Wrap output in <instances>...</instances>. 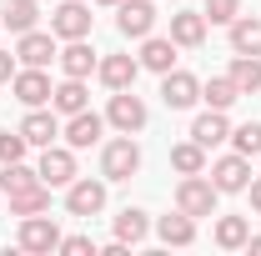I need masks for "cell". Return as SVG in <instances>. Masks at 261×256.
Segmentation results:
<instances>
[{
    "label": "cell",
    "mask_w": 261,
    "mask_h": 256,
    "mask_svg": "<svg viewBox=\"0 0 261 256\" xmlns=\"http://www.w3.org/2000/svg\"><path fill=\"white\" fill-rule=\"evenodd\" d=\"M136 171H141V146L130 136H116V141L100 146V176L106 181H130Z\"/></svg>",
    "instance_id": "obj_1"
},
{
    "label": "cell",
    "mask_w": 261,
    "mask_h": 256,
    "mask_svg": "<svg viewBox=\"0 0 261 256\" xmlns=\"http://www.w3.org/2000/svg\"><path fill=\"white\" fill-rule=\"evenodd\" d=\"M216 186L206 181V176H181V186H176V211H186V216H216Z\"/></svg>",
    "instance_id": "obj_2"
},
{
    "label": "cell",
    "mask_w": 261,
    "mask_h": 256,
    "mask_svg": "<svg viewBox=\"0 0 261 256\" xmlns=\"http://www.w3.org/2000/svg\"><path fill=\"white\" fill-rule=\"evenodd\" d=\"M20 251H35V256L61 251V226L50 221L45 211H35V216H20Z\"/></svg>",
    "instance_id": "obj_3"
},
{
    "label": "cell",
    "mask_w": 261,
    "mask_h": 256,
    "mask_svg": "<svg viewBox=\"0 0 261 256\" xmlns=\"http://www.w3.org/2000/svg\"><path fill=\"white\" fill-rule=\"evenodd\" d=\"M106 126H116L121 136H136V131L146 126V100L130 96V91H116L111 106H106Z\"/></svg>",
    "instance_id": "obj_4"
},
{
    "label": "cell",
    "mask_w": 261,
    "mask_h": 256,
    "mask_svg": "<svg viewBox=\"0 0 261 256\" xmlns=\"http://www.w3.org/2000/svg\"><path fill=\"white\" fill-rule=\"evenodd\" d=\"M100 206H106V181H91V176H75L70 186H65V211L70 216H96Z\"/></svg>",
    "instance_id": "obj_5"
},
{
    "label": "cell",
    "mask_w": 261,
    "mask_h": 256,
    "mask_svg": "<svg viewBox=\"0 0 261 256\" xmlns=\"http://www.w3.org/2000/svg\"><path fill=\"white\" fill-rule=\"evenodd\" d=\"M156 25V5L151 0H121L116 5V31L126 35V40H146Z\"/></svg>",
    "instance_id": "obj_6"
},
{
    "label": "cell",
    "mask_w": 261,
    "mask_h": 256,
    "mask_svg": "<svg viewBox=\"0 0 261 256\" xmlns=\"http://www.w3.org/2000/svg\"><path fill=\"white\" fill-rule=\"evenodd\" d=\"M211 186H216L221 196H231V191H246V186H251V156H241V151L221 156L216 166H211Z\"/></svg>",
    "instance_id": "obj_7"
},
{
    "label": "cell",
    "mask_w": 261,
    "mask_h": 256,
    "mask_svg": "<svg viewBox=\"0 0 261 256\" xmlns=\"http://www.w3.org/2000/svg\"><path fill=\"white\" fill-rule=\"evenodd\" d=\"M10 91H15V100L20 106H50V75L40 70V65H25V70H15L10 75Z\"/></svg>",
    "instance_id": "obj_8"
},
{
    "label": "cell",
    "mask_w": 261,
    "mask_h": 256,
    "mask_svg": "<svg viewBox=\"0 0 261 256\" xmlns=\"http://www.w3.org/2000/svg\"><path fill=\"white\" fill-rule=\"evenodd\" d=\"M81 171H75V146H45L40 151V181L45 186H70Z\"/></svg>",
    "instance_id": "obj_9"
},
{
    "label": "cell",
    "mask_w": 261,
    "mask_h": 256,
    "mask_svg": "<svg viewBox=\"0 0 261 256\" xmlns=\"http://www.w3.org/2000/svg\"><path fill=\"white\" fill-rule=\"evenodd\" d=\"M91 20H96V15H91L81 0H65L61 10L50 15V35H56V40H86V35H91Z\"/></svg>",
    "instance_id": "obj_10"
},
{
    "label": "cell",
    "mask_w": 261,
    "mask_h": 256,
    "mask_svg": "<svg viewBox=\"0 0 261 256\" xmlns=\"http://www.w3.org/2000/svg\"><path fill=\"white\" fill-rule=\"evenodd\" d=\"M161 100L171 111H186V106L201 100V81H196L191 70H166L161 75Z\"/></svg>",
    "instance_id": "obj_11"
},
{
    "label": "cell",
    "mask_w": 261,
    "mask_h": 256,
    "mask_svg": "<svg viewBox=\"0 0 261 256\" xmlns=\"http://www.w3.org/2000/svg\"><path fill=\"white\" fill-rule=\"evenodd\" d=\"M100 86H111V91H130L136 86V75H141V56H106L96 65Z\"/></svg>",
    "instance_id": "obj_12"
},
{
    "label": "cell",
    "mask_w": 261,
    "mask_h": 256,
    "mask_svg": "<svg viewBox=\"0 0 261 256\" xmlns=\"http://www.w3.org/2000/svg\"><path fill=\"white\" fill-rule=\"evenodd\" d=\"M20 136H25V146H56V136H61V121H56V111H40V106H31V116L20 121Z\"/></svg>",
    "instance_id": "obj_13"
},
{
    "label": "cell",
    "mask_w": 261,
    "mask_h": 256,
    "mask_svg": "<svg viewBox=\"0 0 261 256\" xmlns=\"http://www.w3.org/2000/svg\"><path fill=\"white\" fill-rule=\"evenodd\" d=\"M100 131H106V116H96V111H75V116L65 121V146L86 151V146L100 141Z\"/></svg>",
    "instance_id": "obj_14"
},
{
    "label": "cell",
    "mask_w": 261,
    "mask_h": 256,
    "mask_svg": "<svg viewBox=\"0 0 261 256\" xmlns=\"http://www.w3.org/2000/svg\"><path fill=\"white\" fill-rule=\"evenodd\" d=\"M15 56H20L25 65H40V70H45L61 50H56V35H50V31H25V35H20V45H15Z\"/></svg>",
    "instance_id": "obj_15"
},
{
    "label": "cell",
    "mask_w": 261,
    "mask_h": 256,
    "mask_svg": "<svg viewBox=\"0 0 261 256\" xmlns=\"http://www.w3.org/2000/svg\"><path fill=\"white\" fill-rule=\"evenodd\" d=\"M50 111H61V116H75V111H91V91H86V81L65 75L61 86L50 91Z\"/></svg>",
    "instance_id": "obj_16"
},
{
    "label": "cell",
    "mask_w": 261,
    "mask_h": 256,
    "mask_svg": "<svg viewBox=\"0 0 261 256\" xmlns=\"http://www.w3.org/2000/svg\"><path fill=\"white\" fill-rule=\"evenodd\" d=\"M191 141L196 146H221V141H231V126H226V111H206V116H196L191 121Z\"/></svg>",
    "instance_id": "obj_17"
},
{
    "label": "cell",
    "mask_w": 261,
    "mask_h": 256,
    "mask_svg": "<svg viewBox=\"0 0 261 256\" xmlns=\"http://www.w3.org/2000/svg\"><path fill=\"white\" fill-rule=\"evenodd\" d=\"M171 40L186 45V50H196V45L206 40V15H201V10H176V15H171Z\"/></svg>",
    "instance_id": "obj_18"
},
{
    "label": "cell",
    "mask_w": 261,
    "mask_h": 256,
    "mask_svg": "<svg viewBox=\"0 0 261 256\" xmlns=\"http://www.w3.org/2000/svg\"><path fill=\"white\" fill-rule=\"evenodd\" d=\"M141 65L156 70V75L176 70V40H171V35H146V45H141Z\"/></svg>",
    "instance_id": "obj_19"
},
{
    "label": "cell",
    "mask_w": 261,
    "mask_h": 256,
    "mask_svg": "<svg viewBox=\"0 0 261 256\" xmlns=\"http://www.w3.org/2000/svg\"><path fill=\"white\" fill-rule=\"evenodd\" d=\"M56 61H61V70H65V75H75V81H86V75L100 65V61H96V50H91L86 40H65V50L56 56Z\"/></svg>",
    "instance_id": "obj_20"
},
{
    "label": "cell",
    "mask_w": 261,
    "mask_h": 256,
    "mask_svg": "<svg viewBox=\"0 0 261 256\" xmlns=\"http://www.w3.org/2000/svg\"><path fill=\"white\" fill-rule=\"evenodd\" d=\"M231 50L236 56H261V15H236L231 20Z\"/></svg>",
    "instance_id": "obj_21"
},
{
    "label": "cell",
    "mask_w": 261,
    "mask_h": 256,
    "mask_svg": "<svg viewBox=\"0 0 261 256\" xmlns=\"http://www.w3.org/2000/svg\"><path fill=\"white\" fill-rule=\"evenodd\" d=\"M156 236H161L166 246H191L196 241V216H186V211L161 216V221H156Z\"/></svg>",
    "instance_id": "obj_22"
},
{
    "label": "cell",
    "mask_w": 261,
    "mask_h": 256,
    "mask_svg": "<svg viewBox=\"0 0 261 256\" xmlns=\"http://www.w3.org/2000/svg\"><path fill=\"white\" fill-rule=\"evenodd\" d=\"M35 20H40L35 0H5V5H0V25H5V31H15V35L35 31Z\"/></svg>",
    "instance_id": "obj_23"
},
{
    "label": "cell",
    "mask_w": 261,
    "mask_h": 256,
    "mask_svg": "<svg viewBox=\"0 0 261 256\" xmlns=\"http://www.w3.org/2000/svg\"><path fill=\"white\" fill-rule=\"evenodd\" d=\"M226 75H231V86H236L241 96H256V91H261V61H256V56H236Z\"/></svg>",
    "instance_id": "obj_24"
},
{
    "label": "cell",
    "mask_w": 261,
    "mask_h": 256,
    "mask_svg": "<svg viewBox=\"0 0 261 256\" xmlns=\"http://www.w3.org/2000/svg\"><path fill=\"white\" fill-rule=\"evenodd\" d=\"M35 211H50V186H45V181L31 186V191L10 196V216H35Z\"/></svg>",
    "instance_id": "obj_25"
},
{
    "label": "cell",
    "mask_w": 261,
    "mask_h": 256,
    "mask_svg": "<svg viewBox=\"0 0 261 256\" xmlns=\"http://www.w3.org/2000/svg\"><path fill=\"white\" fill-rule=\"evenodd\" d=\"M201 100H206L211 111H226V106H236V100H241V91L231 86V75H211V81L201 86Z\"/></svg>",
    "instance_id": "obj_26"
},
{
    "label": "cell",
    "mask_w": 261,
    "mask_h": 256,
    "mask_svg": "<svg viewBox=\"0 0 261 256\" xmlns=\"http://www.w3.org/2000/svg\"><path fill=\"white\" fill-rule=\"evenodd\" d=\"M171 166H176L181 176H201V171H206V146H196V141L171 146Z\"/></svg>",
    "instance_id": "obj_27"
},
{
    "label": "cell",
    "mask_w": 261,
    "mask_h": 256,
    "mask_svg": "<svg viewBox=\"0 0 261 256\" xmlns=\"http://www.w3.org/2000/svg\"><path fill=\"white\" fill-rule=\"evenodd\" d=\"M246 236H251V221L246 216H221L216 221V246H226V251H241Z\"/></svg>",
    "instance_id": "obj_28"
},
{
    "label": "cell",
    "mask_w": 261,
    "mask_h": 256,
    "mask_svg": "<svg viewBox=\"0 0 261 256\" xmlns=\"http://www.w3.org/2000/svg\"><path fill=\"white\" fill-rule=\"evenodd\" d=\"M146 231H151V221H146V211H136V206H126V211L116 216V241H126V246L146 241Z\"/></svg>",
    "instance_id": "obj_29"
},
{
    "label": "cell",
    "mask_w": 261,
    "mask_h": 256,
    "mask_svg": "<svg viewBox=\"0 0 261 256\" xmlns=\"http://www.w3.org/2000/svg\"><path fill=\"white\" fill-rule=\"evenodd\" d=\"M31 186H40V171H31L25 161H10L5 171H0V191L15 196V191H31Z\"/></svg>",
    "instance_id": "obj_30"
},
{
    "label": "cell",
    "mask_w": 261,
    "mask_h": 256,
    "mask_svg": "<svg viewBox=\"0 0 261 256\" xmlns=\"http://www.w3.org/2000/svg\"><path fill=\"white\" fill-rule=\"evenodd\" d=\"M231 146L241 151V156H261V121H246V126L231 131Z\"/></svg>",
    "instance_id": "obj_31"
},
{
    "label": "cell",
    "mask_w": 261,
    "mask_h": 256,
    "mask_svg": "<svg viewBox=\"0 0 261 256\" xmlns=\"http://www.w3.org/2000/svg\"><path fill=\"white\" fill-rule=\"evenodd\" d=\"M206 25H231L236 15H241V0H206Z\"/></svg>",
    "instance_id": "obj_32"
},
{
    "label": "cell",
    "mask_w": 261,
    "mask_h": 256,
    "mask_svg": "<svg viewBox=\"0 0 261 256\" xmlns=\"http://www.w3.org/2000/svg\"><path fill=\"white\" fill-rule=\"evenodd\" d=\"M10 161H25V136L20 131H0V166Z\"/></svg>",
    "instance_id": "obj_33"
},
{
    "label": "cell",
    "mask_w": 261,
    "mask_h": 256,
    "mask_svg": "<svg viewBox=\"0 0 261 256\" xmlns=\"http://www.w3.org/2000/svg\"><path fill=\"white\" fill-rule=\"evenodd\" d=\"M61 251L65 256H96V241L91 236H61Z\"/></svg>",
    "instance_id": "obj_34"
},
{
    "label": "cell",
    "mask_w": 261,
    "mask_h": 256,
    "mask_svg": "<svg viewBox=\"0 0 261 256\" xmlns=\"http://www.w3.org/2000/svg\"><path fill=\"white\" fill-rule=\"evenodd\" d=\"M10 75H15V56H10V50H0V86H5Z\"/></svg>",
    "instance_id": "obj_35"
},
{
    "label": "cell",
    "mask_w": 261,
    "mask_h": 256,
    "mask_svg": "<svg viewBox=\"0 0 261 256\" xmlns=\"http://www.w3.org/2000/svg\"><path fill=\"white\" fill-rule=\"evenodd\" d=\"M246 191H251V211H256V216H261V181H251Z\"/></svg>",
    "instance_id": "obj_36"
},
{
    "label": "cell",
    "mask_w": 261,
    "mask_h": 256,
    "mask_svg": "<svg viewBox=\"0 0 261 256\" xmlns=\"http://www.w3.org/2000/svg\"><path fill=\"white\" fill-rule=\"evenodd\" d=\"M246 246H251V251H256V256H261V236H246Z\"/></svg>",
    "instance_id": "obj_37"
},
{
    "label": "cell",
    "mask_w": 261,
    "mask_h": 256,
    "mask_svg": "<svg viewBox=\"0 0 261 256\" xmlns=\"http://www.w3.org/2000/svg\"><path fill=\"white\" fill-rule=\"evenodd\" d=\"M96 5H121V0H96Z\"/></svg>",
    "instance_id": "obj_38"
}]
</instances>
